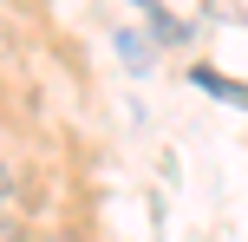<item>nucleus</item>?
<instances>
[{
  "mask_svg": "<svg viewBox=\"0 0 248 242\" xmlns=\"http://www.w3.org/2000/svg\"><path fill=\"white\" fill-rule=\"evenodd\" d=\"M46 242H65V236H46Z\"/></svg>",
  "mask_w": 248,
  "mask_h": 242,
  "instance_id": "0eeeda50",
  "label": "nucleus"
},
{
  "mask_svg": "<svg viewBox=\"0 0 248 242\" xmlns=\"http://www.w3.org/2000/svg\"><path fill=\"white\" fill-rule=\"evenodd\" d=\"M137 7H150V13H157V0H137Z\"/></svg>",
  "mask_w": 248,
  "mask_h": 242,
  "instance_id": "423d86ee",
  "label": "nucleus"
},
{
  "mask_svg": "<svg viewBox=\"0 0 248 242\" xmlns=\"http://www.w3.org/2000/svg\"><path fill=\"white\" fill-rule=\"evenodd\" d=\"M150 33H157V39H163V46H176V39H183V26H176V20H170V13H163V7H157V13H150Z\"/></svg>",
  "mask_w": 248,
  "mask_h": 242,
  "instance_id": "f03ea898",
  "label": "nucleus"
},
{
  "mask_svg": "<svg viewBox=\"0 0 248 242\" xmlns=\"http://www.w3.org/2000/svg\"><path fill=\"white\" fill-rule=\"evenodd\" d=\"M7 203H13V177H7V164H0V216H7Z\"/></svg>",
  "mask_w": 248,
  "mask_h": 242,
  "instance_id": "20e7f679",
  "label": "nucleus"
},
{
  "mask_svg": "<svg viewBox=\"0 0 248 242\" xmlns=\"http://www.w3.org/2000/svg\"><path fill=\"white\" fill-rule=\"evenodd\" d=\"M118 52H124L131 65H144V46H137V33H118Z\"/></svg>",
  "mask_w": 248,
  "mask_h": 242,
  "instance_id": "7ed1b4c3",
  "label": "nucleus"
},
{
  "mask_svg": "<svg viewBox=\"0 0 248 242\" xmlns=\"http://www.w3.org/2000/svg\"><path fill=\"white\" fill-rule=\"evenodd\" d=\"M0 242H26V236H20V223H7V216H0Z\"/></svg>",
  "mask_w": 248,
  "mask_h": 242,
  "instance_id": "39448f33",
  "label": "nucleus"
},
{
  "mask_svg": "<svg viewBox=\"0 0 248 242\" xmlns=\"http://www.w3.org/2000/svg\"><path fill=\"white\" fill-rule=\"evenodd\" d=\"M196 85H209L216 98H229V105H248V92L235 85V79H222V72H209V65H202V72H196Z\"/></svg>",
  "mask_w": 248,
  "mask_h": 242,
  "instance_id": "f257e3e1",
  "label": "nucleus"
}]
</instances>
